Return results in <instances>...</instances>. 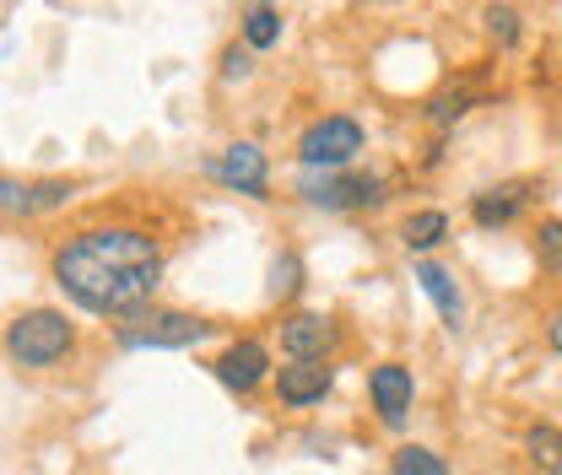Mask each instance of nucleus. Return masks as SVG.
I'll return each instance as SVG.
<instances>
[{
    "label": "nucleus",
    "instance_id": "1",
    "mask_svg": "<svg viewBox=\"0 0 562 475\" xmlns=\"http://www.w3.org/2000/svg\"><path fill=\"white\" fill-rule=\"evenodd\" d=\"M162 275V249L140 227H92L55 249V281L76 308L98 319H131Z\"/></svg>",
    "mask_w": 562,
    "mask_h": 475
},
{
    "label": "nucleus",
    "instance_id": "2",
    "mask_svg": "<svg viewBox=\"0 0 562 475\" xmlns=\"http://www.w3.org/2000/svg\"><path fill=\"white\" fill-rule=\"evenodd\" d=\"M211 325L201 314H184V308H136L131 319H120L114 340L125 351H184L195 340H206Z\"/></svg>",
    "mask_w": 562,
    "mask_h": 475
},
{
    "label": "nucleus",
    "instance_id": "3",
    "mask_svg": "<svg viewBox=\"0 0 562 475\" xmlns=\"http://www.w3.org/2000/svg\"><path fill=\"white\" fill-rule=\"evenodd\" d=\"M70 346H76V330H70L66 314H55V308H27L22 319L5 325V351L22 367H55Z\"/></svg>",
    "mask_w": 562,
    "mask_h": 475
},
{
    "label": "nucleus",
    "instance_id": "4",
    "mask_svg": "<svg viewBox=\"0 0 562 475\" xmlns=\"http://www.w3.org/2000/svg\"><path fill=\"white\" fill-rule=\"evenodd\" d=\"M362 151V125L351 114H325L297 136V162L303 173H341L351 168V157Z\"/></svg>",
    "mask_w": 562,
    "mask_h": 475
},
{
    "label": "nucleus",
    "instance_id": "5",
    "mask_svg": "<svg viewBox=\"0 0 562 475\" xmlns=\"http://www.w3.org/2000/svg\"><path fill=\"white\" fill-rule=\"evenodd\" d=\"M297 195L308 205H319V211H357V205H379L384 201V179H373V173H303L297 179Z\"/></svg>",
    "mask_w": 562,
    "mask_h": 475
},
{
    "label": "nucleus",
    "instance_id": "6",
    "mask_svg": "<svg viewBox=\"0 0 562 475\" xmlns=\"http://www.w3.org/2000/svg\"><path fill=\"white\" fill-rule=\"evenodd\" d=\"M206 173L222 179L227 190H238V195H255V201L271 195V162H266V151L255 140H233L216 162H206Z\"/></svg>",
    "mask_w": 562,
    "mask_h": 475
},
{
    "label": "nucleus",
    "instance_id": "7",
    "mask_svg": "<svg viewBox=\"0 0 562 475\" xmlns=\"http://www.w3.org/2000/svg\"><path fill=\"white\" fill-rule=\"evenodd\" d=\"M368 400H373V410H379V427L401 432L406 416H412V400H417V378H412V367H401V362H379V367L368 373Z\"/></svg>",
    "mask_w": 562,
    "mask_h": 475
},
{
    "label": "nucleus",
    "instance_id": "8",
    "mask_svg": "<svg viewBox=\"0 0 562 475\" xmlns=\"http://www.w3.org/2000/svg\"><path fill=\"white\" fill-rule=\"evenodd\" d=\"M211 373H216L233 395H255V389L266 384V373H271V351H266L260 340H233V346H222V357L211 362Z\"/></svg>",
    "mask_w": 562,
    "mask_h": 475
},
{
    "label": "nucleus",
    "instance_id": "9",
    "mask_svg": "<svg viewBox=\"0 0 562 475\" xmlns=\"http://www.w3.org/2000/svg\"><path fill=\"white\" fill-rule=\"evenodd\" d=\"M336 336H341V330H336V319H325V314H286V319H281V351H286L292 362H325Z\"/></svg>",
    "mask_w": 562,
    "mask_h": 475
},
{
    "label": "nucleus",
    "instance_id": "10",
    "mask_svg": "<svg viewBox=\"0 0 562 475\" xmlns=\"http://www.w3.org/2000/svg\"><path fill=\"white\" fill-rule=\"evenodd\" d=\"M330 389H336V367L330 362H286L277 373V400L292 410L319 406Z\"/></svg>",
    "mask_w": 562,
    "mask_h": 475
},
{
    "label": "nucleus",
    "instance_id": "11",
    "mask_svg": "<svg viewBox=\"0 0 562 475\" xmlns=\"http://www.w3.org/2000/svg\"><path fill=\"white\" fill-rule=\"evenodd\" d=\"M76 195V184L70 179H0V211H11V216H38V211H55V205H66Z\"/></svg>",
    "mask_w": 562,
    "mask_h": 475
},
{
    "label": "nucleus",
    "instance_id": "12",
    "mask_svg": "<svg viewBox=\"0 0 562 475\" xmlns=\"http://www.w3.org/2000/svg\"><path fill=\"white\" fill-rule=\"evenodd\" d=\"M530 195H536L530 179H508V184L476 190V195H471V222H476V227H508V222L530 205Z\"/></svg>",
    "mask_w": 562,
    "mask_h": 475
},
{
    "label": "nucleus",
    "instance_id": "13",
    "mask_svg": "<svg viewBox=\"0 0 562 475\" xmlns=\"http://www.w3.org/2000/svg\"><path fill=\"white\" fill-rule=\"evenodd\" d=\"M412 281L432 297V308H438V319H443L449 330H460V325H465V297H460L454 275L443 271L438 260H417V265H412Z\"/></svg>",
    "mask_w": 562,
    "mask_h": 475
},
{
    "label": "nucleus",
    "instance_id": "14",
    "mask_svg": "<svg viewBox=\"0 0 562 475\" xmlns=\"http://www.w3.org/2000/svg\"><path fill=\"white\" fill-rule=\"evenodd\" d=\"M525 454H530V465H536V471L562 475V427L536 421V427L525 432Z\"/></svg>",
    "mask_w": 562,
    "mask_h": 475
},
{
    "label": "nucleus",
    "instance_id": "15",
    "mask_svg": "<svg viewBox=\"0 0 562 475\" xmlns=\"http://www.w3.org/2000/svg\"><path fill=\"white\" fill-rule=\"evenodd\" d=\"M449 238V216L443 211H412L406 222H401V244L406 249H432V244H443Z\"/></svg>",
    "mask_w": 562,
    "mask_h": 475
},
{
    "label": "nucleus",
    "instance_id": "16",
    "mask_svg": "<svg viewBox=\"0 0 562 475\" xmlns=\"http://www.w3.org/2000/svg\"><path fill=\"white\" fill-rule=\"evenodd\" d=\"M244 44L249 49H271V44H281V11L277 5H244Z\"/></svg>",
    "mask_w": 562,
    "mask_h": 475
},
{
    "label": "nucleus",
    "instance_id": "17",
    "mask_svg": "<svg viewBox=\"0 0 562 475\" xmlns=\"http://www.w3.org/2000/svg\"><path fill=\"white\" fill-rule=\"evenodd\" d=\"M390 475H449V460L422 449V443H401L395 460H390Z\"/></svg>",
    "mask_w": 562,
    "mask_h": 475
},
{
    "label": "nucleus",
    "instance_id": "18",
    "mask_svg": "<svg viewBox=\"0 0 562 475\" xmlns=\"http://www.w3.org/2000/svg\"><path fill=\"white\" fill-rule=\"evenodd\" d=\"M536 260H541V271L552 281H562V216H547L536 227Z\"/></svg>",
    "mask_w": 562,
    "mask_h": 475
},
{
    "label": "nucleus",
    "instance_id": "19",
    "mask_svg": "<svg viewBox=\"0 0 562 475\" xmlns=\"http://www.w3.org/2000/svg\"><path fill=\"white\" fill-rule=\"evenodd\" d=\"M303 286V260L297 255H281L277 265H271V297H292Z\"/></svg>",
    "mask_w": 562,
    "mask_h": 475
},
{
    "label": "nucleus",
    "instance_id": "20",
    "mask_svg": "<svg viewBox=\"0 0 562 475\" xmlns=\"http://www.w3.org/2000/svg\"><path fill=\"white\" fill-rule=\"evenodd\" d=\"M487 27H492V38H497V44H514V38H519V11H514V5H492Z\"/></svg>",
    "mask_w": 562,
    "mask_h": 475
},
{
    "label": "nucleus",
    "instance_id": "21",
    "mask_svg": "<svg viewBox=\"0 0 562 475\" xmlns=\"http://www.w3.org/2000/svg\"><path fill=\"white\" fill-rule=\"evenodd\" d=\"M222 76H249V55L227 49V55H222Z\"/></svg>",
    "mask_w": 562,
    "mask_h": 475
},
{
    "label": "nucleus",
    "instance_id": "22",
    "mask_svg": "<svg viewBox=\"0 0 562 475\" xmlns=\"http://www.w3.org/2000/svg\"><path fill=\"white\" fill-rule=\"evenodd\" d=\"M547 346H552V351L562 357V308L552 314V319H547Z\"/></svg>",
    "mask_w": 562,
    "mask_h": 475
}]
</instances>
